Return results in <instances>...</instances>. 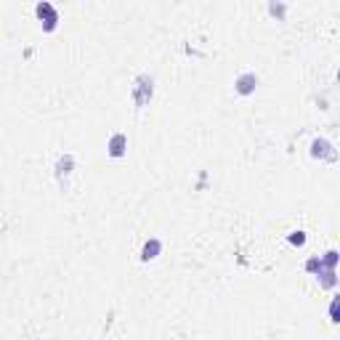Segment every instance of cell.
Instances as JSON below:
<instances>
[{"label": "cell", "mask_w": 340, "mask_h": 340, "mask_svg": "<svg viewBox=\"0 0 340 340\" xmlns=\"http://www.w3.org/2000/svg\"><path fill=\"white\" fill-rule=\"evenodd\" d=\"M37 16L45 21V32H51V29H56V21H59V13L53 8L51 3H37Z\"/></svg>", "instance_id": "4"}, {"label": "cell", "mask_w": 340, "mask_h": 340, "mask_svg": "<svg viewBox=\"0 0 340 340\" xmlns=\"http://www.w3.org/2000/svg\"><path fill=\"white\" fill-rule=\"evenodd\" d=\"M154 96V80L149 75H138L136 85H133V104L136 106H146Z\"/></svg>", "instance_id": "1"}, {"label": "cell", "mask_w": 340, "mask_h": 340, "mask_svg": "<svg viewBox=\"0 0 340 340\" xmlns=\"http://www.w3.org/2000/svg\"><path fill=\"white\" fill-rule=\"evenodd\" d=\"M322 266H324V268H335V266H338V250H327V253H324Z\"/></svg>", "instance_id": "9"}, {"label": "cell", "mask_w": 340, "mask_h": 340, "mask_svg": "<svg viewBox=\"0 0 340 340\" xmlns=\"http://www.w3.org/2000/svg\"><path fill=\"white\" fill-rule=\"evenodd\" d=\"M335 268H322V271H319V284H322V287H335Z\"/></svg>", "instance_id": "8"}, {"label": "cell", "mask_w": 340, "mask_h": 340, "mask_svg": "<svg viewBox=\"0 0 340 340\" xmlns=\"http://www.w3.org/2000/svg\"><path fill=\"white\" fill-rule=\"evenodd\" d=\"M290 242L292 245H306V234H303V231H292V234H290Z\"/></svg>", "instance_id": "11"}, {"label": "cell", "mask_w": 340, "mask_h": 340, "mask_svg": "<svg viewBox=\"0 0 340 340\" xmlns=\"http://www.w3.org/2000/svg\"><path fill=\"white\" fill-rule=\"evenodd\" d=\"M106 152H109V157H122V154L128 152V136L125 133H114L109 138V144H106Z\"/></svg>", "instance_id": "5"}, {"label": "cell", "mask_w": 340, "mask_h": 340, "mask_svg": "<svg viewBox=\"0 0 340 340\" xmlns=\"http://www.w3.org/2000/svg\"><path fill=\"white\" fill-rule=\"evenodd\" d=\"M268 11H271L274 16H282V13H284V5H276V3H271V5H268Z\"/></svg>", "instance_id": "12"}, {"label": "cell", "mask_w": 340, "mask_h": 340, "mask_svg": "<svg viewBox=\"0 0 340 340\" xmlns=\"http://www.w3.org/2000/svg\"><path fill=\"white\" fill-rule=\"evenodd\" d=\"M311 154H314V157L327 160V162H335V160H338V152L332 149V144L324 141V138H316V141L311 144Z\"/></svg>", "instance_id": "3"}, {"label": "cell", "mask_w": 340, "mask_h": 340, "mask_svg": "<svg viewBox=\"0 0 340 340\" xmlns=\"http://www.w3.org/2000/svg\"><path fill=\"white\" fill-rule=\"evenodd\" d=\"M255 85H258V75H255V72H245V75L237 77L234 90H237L239 96H250L253 90H255Z\"/></svg>", "instance_id": "2"}, {"label": "cell", "mask_w": 340, "mask_h": 340, "mask_svg": "<svg viewBox=\"0 0 340 340\" xmlns=\"http://www.w3.org/2000/svg\"><path fill=\"white\" fill-rule=\"evenodd\" d=\"M72 165H75V157H72V154L59 157V162H56V175H59V178H61V175H69V173H72Z\"/></svg>", "instance_id": "7"}, {"label": "cell", "mask_w": 340, "mask_h": 340, "mask_svg": "<svg viewBox=\"0 0 340 340\" xmlns=\"http://www.w3.org/2000/svg\"><path fill=\"white\" fill-rule=\"evenodd\" d=\"M160 250H162V242H160V239H149V242H146L144 245V250H141V260H154V258H157V255H160Z\"/></svg>", "instance_id": "6"}, {"label": "cell", "mask_w": 340, "mask_h": 340, "mask_svg": "<svg viewBox=\"0 0 340 340\" xmlns=\"http://www.w3.org/2000/svg\"><path fill=\"white\" fill-rule=\"evenodd\" d=\"M330 316H332V322H340L338 319V300H332V303H330Z\"/></svg>", "instance_id": "13"}, {"label": "cell", "mask_w": 340, "mask_h": 340, "mask_svg": "<svg viewBox=\"0 0 340 340\" xmlns=\"http://www.w3.org/2000/svg\"><path fill=\"white\" fill-rule=\"evenodd\" d=\"M322 258H311V260H308V263H306V271H311V274H319L322 271Z\"/></svg>", "instance_id": "10"}]
</instances>
